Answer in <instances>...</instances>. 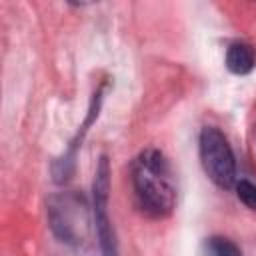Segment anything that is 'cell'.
<instances>
[{
	"mask_svg": "<svg viewBox=\"0 0 256 256\" xmlns=\"http://www.w3.org/2000/svg\"><path fill=\"white\" fill-rule=\"evenodd\" d=\"M132 182L140 206L152 216H168L176 204V186L170 164L160 150L140 152L132 166Z\"/></svg>",
	"mask_w": 256,
	"mask_h": 256,
	"instance_id": "1",
	"label": "cell"
},
{
	"mask_svg": "<svg viewBox=\"0 0 256 256\" xmlns=\"http://www.w3.org/2000/svg\"><path fill=\"white\" fill-rule=\"evenodd\" d=\"M200 160L208 178L220 186L230 188L236 182V160L226 136L214 128L206 126L200 132Z\"/></svg>",
	"mask_w": 256,
	"mask_h": 256,
	"instance_id": "2",
	"label": "cell"
},
{
	"mask_svg": "<svg viewBox=\"0 0 256 256\" xmlns=\"http://www.w3.org/2000/svg\"><path fill=\"white\" fill-rule=\"evenodd\" d=\"M84 200L76 194H62L50 198L48 218L52 232L68 244H76L82 238L86 228V210Z\"/></svg>",
	"mask_w": 256,
	"mask_h": 256,
	"instance_id": "3",
	"label": "cell"
},
{
	"mask_svg": "<svg viewBox=\"0 0 256 256\" xmlns=\"http://www.w3.org/2000/svg\"><path fill=\"white\" fill-rule=\"evenodd\" d=\"M108 190H110V166L108 158L102 156L94 174V224H96V234L100 240V248L104 256H118V246H116V236L108 218Z\"/></svg>",
	"mask_w": 256,
	"mask_h": 256,
	"instance_id": "4",
	"label": "cell"
},
{
	"mask_svg": "<svg viewBox=\"0 0 256 256\" xmlns=\"http://www.w3.org/2000/svg\"><path fill=\"white\" fill-rule=\"evenodd\" d=\"M256 64L254 48L246 42H232L226 50V68L232 74H248Z\"/></svg>",
	"mask_w": 256,
	"mask_h": 256,
	"instance_id": "5",
	"label": "cell"
},
{
	"mask_svg": "<svg viewBox=\"0 0 256 256\" xmlns=\"http://www.w3.org/2000/svg\"><path fill=\"white\" fill-rule=\"evenodd\" d=\"M204 256H242V252L232 240L224 236H210L204 242Z\"/></svg>",
	"mask_w": 256,
	"mask_h": 256,
	"instance_id": "6",
	"label": "cell"
},
{
	"mask_svg": "<svg viewBox=\"0 0 256 256\" xmlns=\"http://www.w3.org/2000/svg\"><path fill=\"white\" fill-rule=\"evenodd\" d=\"M236 194L250 210L256 212V184H252L248 180H240V182H236Z\"/></svg>",
	"mask_w": 256,
	"mask_h": 256,
	"instance_id": "7",
	"label": "cell"
}]
</instances>
